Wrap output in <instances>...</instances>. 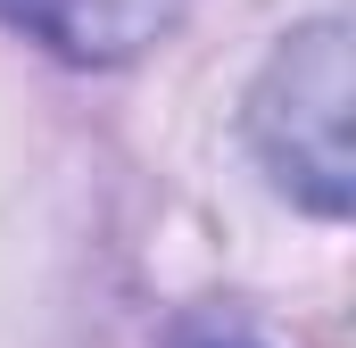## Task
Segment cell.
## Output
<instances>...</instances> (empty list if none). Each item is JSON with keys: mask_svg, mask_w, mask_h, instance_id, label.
Returning a JSON list of instances; mask_svg holds the SVG:
<instances>
[{"mask_svg": "<svg viewBox=\"0 0 356 348\" xmlns=\"http://www.w3.org/2000/svg\"><path fill=\"white\" fill-rule=\"evenodd\" d=\"M249 141L266 174L315 216H348V25L323 17L273 50L249 91Z\"/></svg>", "mask_w": 356, "mask_h": 348, "instance_id": "6da1fadb", "label": "cell"}, {"mask_svg": "<svg viewBox=\"0 0 356 348\" xmlns=\"http://www.w3.org/2000/svg\"><path fill=\"white\" fill-rule=\"evenodd\" d=\"M182 17V0H0V25H17L25 42L75 58V67H116L133 50H149Z\"/></svg>", "mask_w": 356, "mask_h": 348, "instance_id": "7a4b0ae2", "label": "cell"}, {"mask_svg": "<svg viewBox=\"0 0 356 348\" xmlns=\"http://www.w3.org/2000/svg\"><path fill=\"white\" fill-rule=\"evenodd\" d=\"M199 348H249V340H199Z\"/></svg>", "mask_w": 356, "mask_h": 348, "instance_id": "3957f363", "label": "cell"}]
</instances>
